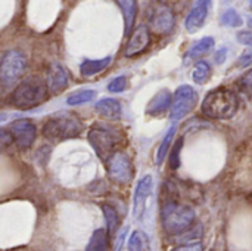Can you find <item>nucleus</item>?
Here are the masks:
<instances>
[{
	"label": "nucleus",
	"instance_id": "nucleus-33",
	"mask_svg": "<svg viewBox=\"0 0 252 251\" xmlns=\"http://www.w3.org/2000/svg\"><path fill=\"white\" fill-rule=\"evenodd\" d=\"M239 65L241 67H250V65H252V50H247V52H244L241 55Z\"/></svg>",
	"mask_w": 252,
	"mask_h": 251
},
{
	"label": "nucleus",
	"instance_id": "nucleus-17",
	"mask_svg": "<svg viewBox=\"0 0 252 251\" xmlns=\"http://www.w3.org/2000/svg\"><path fill=\"white\" fill-rule=\"evenodd\" d=\"M117 4L120 6L123 16H124V33H126V36H128L133 33L136 13H137V3L133 0H120V1H117Z\"/></svg>",
	"mask_w": 252,
	"mask_h": 251
},
{
	"label": "nucleus",
	"instance_id": "nucleus-36",
	"mask_svg": "<svg viewBox=\"0 0 252 251\" xmlns=\"http://www.w3.org/2000/svg\"><path fill=\"white\" fill-rule=\"evenodd\" d=\"M251 7H252V1H251Z\"/></svg>",
	"mask_w": 252,
	"mask_h": 251
},
{
	"label": "nucleus",
	"instance_id": "nucleus-18",
	"mask_svg": "<svg viewBox=\"0 0 252 251\" xmlns=\"http://www.w3.org/2000/svg\"><path fill=\"white\" fill-rule=\"evenodd\" d=\"M112 58L111 56H106L103 59H87L84 61L81 65H80V72L83 77H92V75H96L99 72H102L103 70H106L111 64Z\"/></svg>",
	"mask_w": 252,
	"mask_h": 251
},
{
	"label": "nucleus",
	"instance_id": "nucleus-16",
	"mask_svg": "<svg viewBox=\"0 0 252 251\" xmlns=\"http://www.w3.org/2000/svg\"><path fill=\"white\" fill-rule=\"evenodd\" d=\"M96 111L109 120H118L121 117V104L117 99L112 98H103L99 102H96L94 105Z\"/></svg>",
	"mask_w": 252,
	"mask_h": 251
},
{
	"label": "nucleus",
	"instance_id": "nucleus-32",
	"mask_svg": "<svg viewBox=\"0 0 252 251\" xmlns=\"http://www.w3.org/2000/svg\"><path fill=\"white\" fill-rule=\"evenodd\" d=\"M238 40L241 44L252 46V31H241L238 33Z\"/></svg>",
	"mask_w": 252,
	"mask_h": 251
},
{
	"label": "nucleus",
	"instance_id": "nucleus-5",
	"mask_svg": "<svg viewBox=\"0 0 252 251\" xmlns=\"http://www.w3.org/2000/svg\"><path fill=\"white\" fill-rule=\"evenodd\" d=\"M89 142L93 146V149L96 151V154L102 158V160H108L114 152L117 145L120 143V133L106 126V124H99L96 123L90 130H89Z\"/></svg>",
	"mask_w": 252,
	"mask_h": 251
},
{
	"label": "nucleus",
	"instance_id": "nucleus-12",
	"mask_svg": "<svg viewBox=\"0 0 252 251\" xmlns=\"http://www.w3.org/2000/svg\"><path fill=\"white\" fill-rule=\"evenodd\" d=\"M151 27L157 34H168L176 25V16L171 7L158 6L151 15Z\"/></svg>",
	"mask_w": 252,
	"mask_h": 251
},
{
	"label": "nucleus",
	"instance_id": "nucleus-11",
	"mask_svg": "<svg viewBox=\"0 0 252 251\" xmlns=\"http://www.w3.org/2000/svg\"><path fill=\"white\" fill-rule=\"evenodd\" d=\"M149 43H151V33H149V28L145 25V24H140L139 27L134 28V31L131 33L127 44H126V49H124V56L127 58H133L136 55H140L143 53L148 47H149Z\"/></svg>",
	"mask_w": 252,
	"mask_h": 251
},
{
	"label": "nucleus",
	"instance_id": "nucleus-10",
	"mask_svg": "<svg viewBox=\"0 0 252 251\" xmlns=\"http://www.w3.org/2000/svg\"><path fill=\"white\" fill-rule=\"evenodd\" d=\"M152 186H154V180L151 175L143 176L136 185L134 197H133V216L136 220H140L145 215L146 203H148V198L151 197Z\"/></svg>",
	"mask_w": 252,
	"mask_h": 251
},
{
	"label": "nucleus",
	"instance_id": "nucleus-6",
	"mask_svg": "<svg viewBox=\"0 0 252 251\" xmlns=\"http://www.w3.org/2000/svg\"><path fill=\"white\" fill-rule=\"evenodd\" d=\"M27 70V58L22 52L7 50L0 59V81L4 86L15 84Z\"/></svg>",
	"mask_w": 252,
	"mask_h": 251
},
{
	"label": "nucleus",
	"instance_id": "nucleus-30",
	"mask_svg": "<svg viewBox=\"0 0 252 251\" xmlns=\"http://www.w3.org/2000/svg\"><path fill=\"white\" fill-rule=\"evenodd\" d=\"M241 86H242V89H244L247 93H250L252 96V70L251 71H248V72L242 77Z\"/></svg>",
	"mask_w": 252,
	"mask_h": 251
},
{
	"label": "nucleus",
	"instance_id": "nucleus-14",
	"mask_svg": "<svg viewBox=\"0 0 252 251\" xmlns=\"http://www.w3.org/2000/svg\"><path fill=\"white\" fill-rule=\"evenodd\" d=\"M208 4H210V1H196L195 3V7L189 12V15L186 16V21H185L186 30L189 33H195L204 25L205 18L208 15Z\"/></svg>",
	"mask_w": 252,
	"mask_h": 251
},
{
	"label": "nucleus",
	"instance_id": "nucleus-21",
	"mask_svg": "<svg viewBox=\"0 0 252 251\" xmlns=\"http://www.w3.org/2000/svg\"><path fill=\"white\" fill-rule=\"evenodd\" d=\"M211 77V67L207 61H198L192 71V78L196 84H205Z\"/></svg>",
	"mask_w": 252,
	"mask_h": 251
},
{
	"label": "nucleus",
	"instance_id": "nucleus-19",
	"mask_svg": "<svg viewBox=\"0 0 252 251\" xmlns=\"http://www.w3.org/2000/svg\"><path fill=\"white\" fill-rule=\"evenodd\" d=\"M109 250V234L105 229H96L90 237L86 251H108Z\"/></svg>",
	"mask_w": 252,
	"mask_h": 251
},
{
	"label": "nucleus",
	"instance_id": "nucleus-20",
	"mask_svg": "<svg viewBox=\"0 0 252 251\" xmlns=\"http://www.w3.org/2000/svg\"><path fill=\"white\" fill-rule=\"evenodd\" d=\"M214 46V38L213 37H202L201 40H198L186 53V61H193L198 59L201 56H204L205 53H208Z\"/></svg>",
	"mask_w": 252,
	"mask_h": 251
},
{
	"label": "nucleus",
	"instance_id": "nucleus-13",
	"mask_svg": "<svg viewBox=\"0 0 252 251\" xmlns=\"http://www.w3.org/2000/svg\"><path fill=\"white\" fill-rule=\"evenodd\" d=\"M68 81H69V72L66 71L65 67H62L61 64H56V62L49 67L46 84H47V89L53 95L63 92L68 86Z\"/></svg>",
	"mask_w": 252,
	"mask_h": 251
},
{
	"label": "nucleus",
	"instance_id": "nucleus-28",
	"mask_svg": "<svg viewBox=\"0 0 252 251\" xmlns=\"http://www.w3.org/2000/svg\"><path fill=\"white\" fill-rule=\"evenodd\" d=\"M127 87V78L124 75H120L117 78H114L109 84H108V90L112 93H120Z\"/></svg>",
	"mask_w": 252,
	"mask_h": 251
},
{
	"label": "nucleus",
	"instance_id": "nucleus-29",
	"mask_svg": "<svg viewBox=\"0 0 252 251\" xmlns=\"http://www.w3.org/2000/svg\"><path fill=\"white\" fill-rule=\"evenodd\" d=\"M12 142H13V138H12L10 132L6 129H0V148H6Z\"/></svg>",
	"mask_w": 252,
	"mask_h": 251
},
{
	"label": "nucleus",
	"instance_id": "nucleus-26",
	"mask_svg": "<svg viewBox=\"0 0 252 251\" xmlns=\"http://www.w3.org/2000/svg\"><path fill=\"white\" fill-rule=\"evenodd\" d=\"M220 22L226 27H241L244 24L241 15L235 10V9H226L221 15H220Z\"/></svg>",
	"mask_w": 252,
	"mask_h": 251
},
{
	"label": "nucleus",
	"instance_id": "nucleus-35",
	"mask_svg": "<svg viewBox=\"0 0 252 251\" xmlns=\"http://www.w3.org/2000/svg\"><path fill=\"white\" fill-rule=\"evenodd\" d=\"M4 120H6V115H4V114H1V115H0V121H4Z\"/></svg>",
	"mask_w": 252,
	"mask_h": 251
},
{
	"label": "nucleus",
	"instance_id": "nucleus-34",
	"mask_svg": "<svg viewBox=\"0 0 252 251\" xmlns=\"http://www.w3.org/2000/svg\"><path fill=\"white\" fill-rule=\"evenodd\" d=\"M226 56H227V49H226V47H223V49L217 50V53H216L214 59H216V62H217V64H223V62L226 61Z\"/></svg>",
	"mask_w": 252,
	"mask_h": 251
},
{
	"label": "nucleus",
	"instance_id": "nucleus-27",
	"mask_svg": "<svg viewBox=\"0 0 252 251\" xmlns=\"http://www.w3.org/2000/svg\"><path fill=\"white\" fill-rule=\"evenodd\" d=\"M183 146V138L177 139L173 148L170 149V167L177 169L180 166V149Z\"/></svg>",
	"mask_w": 252,
	"mask_h": 251
},
{
	"label": "nucleus",
	"instance_id": "nucleus-8",
	"mask_svg": "<svg viewBox=\"0 0 252 251\" xmlns=\"http://www.w3.org/2000/svg\"><path fill=\"white\" fill-rule=\"evenodd\" d=\"M198 104V93L193 87L183 84L180 86L174 96H173V104H171V111H170V120L171 121H179L185 118L188 114H190Z\"/></svg>",
	"mask_w": 252,
	"mask_h": 251
},
{
	"label": "nucleus",
	"instance_id": "nucleus-23",
	"mask_svg": "<svg viewBox=\"0 0 252 251\" xmlns=\"http://www.w3.org/2000/svg\"><path fill=\"white\" fill-rule=\"evenodd\" d=\"M128 251H146L149 249V238L142 231H134L128 238Z\"/></svg>",
	"mask_w": 252,
	"mask_h": 251
},
{
	"label": "nucleus",
	"instance_id": "nucleus-3",
	"mask_svg": "<svg viewBox=\"0 0 252 251\" xmlns=\"http://www.w3.org/2000/svg\"><path fill=\"white\" fill-rule=\"evenodd\" d=\"M195 210L177 201H167L161 209V223L168 235H179L188 231L195 222Z\"/></svg>",
	"mask_w": 252,
	"mask_h": 251
},
{
	"label": "nucleus",
	"instance_id": "nucleus-24",
	"mask_svg": "<svg viewBox=\"0 0 252 251\" xmlns=\"http://www.w3.org/2000/svg\"><path fill=\"white\" fill-rule=\"evenodd\" d=\"M96 98V92L94 90H90V89H84V90H78V92H74L68 96L66 99V104L68 105H72V107H77V105H83V104H87L90 101H93Z\"/></svg>",
	"mask_w": 252,
	"mask_h": 251
},
{
	"label": "nucleus",
	"instance_id": "nucleus-2",
	"mask_svg": "<svg viewBox=\"0 0 252 251\" xmlns=\"http://www.w3.org/2000/svg\"><path fill=\"white\" fill-rule=\"evenodd\" d=\"M49 96L47 84L43 78L32 75L22 80L12 93V104L18 109H31L46 102Z\"/></svg>",
	"mask_w": 252,
	"mask_h": 251
},
{
	"label": "nucleus",
	"instance_id": "nucleus-7",
	"mask_svg": "<svg viewBox=\"0 0 252 251\" xmlns=\"http://www.w3.org/2000/svg\"><path fill=\"white\" fill-rule=\"evenodd\" d=\"M106 170L111 180L120 185H127L131 182L134 169L131 158L124 151H115L108 160H106Z\"/></svg>",
	"mask_w": 252,
	"mask_h": 251
},
{
	"label": "nucleus",
	"instance_id": "nucleus-4",
	"mask_svg": "<svg viewBox=\"0 0 252 251\" xmlns=\"http://www.w3.org/2000/svg\"><path fill=\"white\" fill-rule=\"evenodd\" d=\"M83 132V123L72 115L50 117L43 127L44 138L50 141H65L77 138Z\"/></svg>",
	"mask_w": 252,
	"mask_h": 251
},
{
	"label": "nucleus",
	"instance_id": "nucleus-9",
	"mask_svg": "<svg viewBox=\"0 0 252 251\" xmlns=\"http://www.w3.org/2000/svg\"><path fill=\"white\" fill-rule=\"evenodd\" d=\"M9 132L21 149L30 148L34 143L35 135H37L35 124L28 118H21V120H15L13 123H10Z\"/></svg>",
	"mask_w": 252,
	"mask_h": 251
},
{
	"label": "nucleus",
	"instance_id": "nucleus-15",
	"mask_svg": "<svg viewBox=\"0 0 252 251\" xmlns=\"http://www.w3.org/2000/svg\"><path fill=\"white\" fill-rule=\"evenodd\" d=\"M173 104V96L168 90H161L158 92L148 104L146 107V114L152 115V117H157V115H161L164 112L168 111V108L171 107Z\"/></svg>",
	"mask_w": 252,
	"mask_h": 251
},
{
	"label": "nucleus",
	"instance_id": "nucleus-1",
	"mask_svg": "<svg viewBox=\"0 0 252 251\" xmlns=\"http://www.w3.org/2000/svg\"><path fill=\"white\" fill-rule=\"evenodd\" d=\"M238 109H239L238 96L226 87L211 90L202 102V112L207 117L216 120L232 118L238 112Z\"/></svg>",
	"mask_w": 252,
	"mask_h": 251
},
{
	"label": "nucleus",
	"instance_id": "nucleus-31",
	"mask_svg": "<svg viewBox=\"0 0 252 251\" xmlns=\"http://www.w3.org/2000/svg\"><path fill=\"white\" fill-rule=\"evenodd\" d=\"M171 251H204V246L201 243H190V244L179 246Z\"/></svg>",
	"mask_w": 252,
	"mask_h": 251
},
{
	"label": "nucleus",
	"instance_id": "nucleus-25",
	"mask_svg": "<svg viewBox=\"0 0 252 251\" xmlns=\"http://www.w3.org/2000/svg\"><path fill=\"white\" fill-rule=\"evenodd\" d=\"M174 135H176V127H173V129H170V130H168V133L165 135V138H164V141H162L161 146L158 148V152H157V161H155L158 166L165 160L167 154L170 152V145H171V141H173Z\"/></svg>",
	"mask_w": 252,
	"mask_h": 251
},
{
	"label": "nucleus",
	"instance_id": "nucleus-22",
	"mask_svg": "<svg viewBox=\"0 0 252 251\" xmlns=\"http://www.w3.org/2000/svg\"><path fill=\"white\" fill-rule=\"evenodd\" d=\"M102 212H103V216H105L108 234H115L118 226H120V216H118L117 210L112 206H109V204H103L102 206Z\"/></svg>",
	"mask_w": 252,
	"mask_h": 251
}]
</instances>
